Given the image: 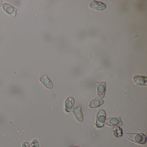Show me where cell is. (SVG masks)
<instances>
[{
	"mask_svg": "<svg viewBox=\"0 0 147 147\" xmlns=\"http://www.w3.org/2000/svg\"><path fill=\"white\" fill-rule=\"evenodd\" d=\"M125 137L130 141L139 144L146 143L147 137L142 133H129L125 134Z\"/></svg>",
	"mask_w": 147,
	"mask_h": 147,
	"instance_id": "1",
	"label": "cell"
},
{
	"mask_svg": "<svg viewBox=\"0 0 147 147\" xmlns=\"http://www.w3.org/2000/svg\"><path fill=\"white\" fill-rule=\"evenodd\" d=\"M106 115L104 109H101L99 111L97 115L96 126L98 128H100L103 127L105 122Z\"/></svg>",
	"mask_w": 147,
	"mask_h": 147,
	"instance_id": "2",
	"label": "cell"
},
{
	"mask_svg": "<svg viewBox=\"0 0 147 147\" xmlns=\"http://www.w3.org/2000/svg\"><path fill=\"white\" fill-rule=\"evenodd\" d=\"M105 123L108 126H114L117 125L122 126L123 123L121 120L120 116L117 117H109L106 120Z\"/></svg>",
	"mask_w": 147,
	"mask_h": 147,
	"instance_id": "3",
	"label": "cell"
},
{
	"mask_svg": "<svg viewBox=\"0 0 147 147\" xmlns=\"http://www.w3.org/2000/svg\"><path fill=\"white\" fill-rule=\"evenodd\" d=\"M96 84L98 95L101 98H103L105 94L106 83L105 82H96Z\"/></svg>",
	"mask_w": 147,
	"mask_h": 147,
	"instance_id": "4",
	"label": "cell"
},
{
	"mask_svg": "<svg viewBox=\"0 0 147 147\" xmlns=\"http://www.w3.org/2000/svg\"><path fill=\"white\" fill-rule=\"evenodd\" d=\"M2 7L5 12L9 14L11 17L12 18H15L16 17L18 9L14 8L11 5L7 3H4Z\"/></svg>",
	"mask_w": 147,
	"mask_h": 147,
	"instance_id": "5",
	"label": "cell"
},
{
	"mask_svg": "<svg viewBox=\"0 0 147 147\" xmlns=\"http://www.w3.org/2000/svg\"><path fill=\"white\" fill-rule=\"evenodd\" d=\"M89 7L94 10L97 11H102L106 8V5L100 1H92L89 4Z\"/></svg>",
	"mask_w": 147,
	"mask_h": 147,
	"instance_id": "6",
	"label": "cell"
},
{
	"mask_svg": "<svg viewBox=\"0 0 147 147\" xmlns=\"http://www.w3.org/2000/svg\"><path fill=\"white\" fill-rule=\"evenodd\" d=\"M134 83L138 86H147V77L146 76H135L133 77Z\"/></svg>",
	"mask_w": 147,
	"mask_h": 147,
	"instance_id": "7",
	"label": "cell"
},
{
	"mask_svg": "<svg viewBox=\"0 0 147 147\" xmlns=\"http://www.w3.org/2000/svg\"><path fill=\"white\" fill-rule=\"evenodd\" d=\"M73 113L77 121L81 123L83 121V117L81 107H76L73 110Z\"/></svg>",
	"mask_w": 147,
	"mask_h": 147,
	"instance_id": "8",
	"label": "cell"
},
{
	"mask_svg": "<svg viewBox=\"0 0 147 147\" xmlns=\"http://www.w3.org/2000/svg\"><path fill=\"white\" fill-rule=\"evenodd\" d=\"M74 104L75 100L74 98L72 97H68L65 102V108L66 111L70 112L74 105Z\"/></svg>",
	"mask_w": 147,
	"mask_h": 147,
	"instance_id": "9",
	"label": "cell"
},
{
	"mask_svg": "<svg viewBox=\"0 0 147 147\" xmlns=\"http://www.w3.org/2000/svg\"><path fill=\"white\" fill-rule=\"evenodd\" d=\"M40 80L45 87L49 89L53 88V83L47 76H44L42 77H41Z\"/></svg>",
	"mask_w": 147,
	"mask_h": 147,
	"instance_id": "10",
	"label": "cell"
},
{
	"mask_svg": "<svg viewBox=\"0 0 147 147\" xmlns=\"http://www.w3.org/2000/svg\"><path fill=\"white\" fill-rule=\"evenodd\" d=\"M104 102L103 100L100 98L98 97H97L91 101L89 104V107L91 108H96L103 105Z\"/></svg>",
	"mask_w": 147,
	"mask_h": 147,
	"instance_id": "11",
	"label": "cell"
},
{
	"mask_svg": "<svg viewBox=\"0 0 147 147\" xmlns=\"http://www.w3.org/2000/svg\"><path fill=\"white\" fill-rule=\"evenodd\" d=\"M113 131L114 132L113 135L115 137H118L122 136L123 135L122 129L119 126L113 128Z\"/></svg>",
	"mask_w": 147,
	"mask_h": 147,
	"instance_id": "12",
	"label": "cell"
},
{
	"mask_svg": "<svg viewBox=\"0 0 147 147\" xmlns=\"http://www.w3.org/2000/svg\"><path fill=\"white\" fill-rule=\"evenodd\" d=\"M31 147H39V143L37 139H34L31 143Z\"/></svg>",
	"mask_w": 147,
	"mask_h": 147,
	"instance_id": "13",
	"label": "cell"
},
{
	"mask_svg": "<svg viewBox=\"0 0 147 147\" xmlns=\"http://www.w3.org/2000/svg\"><path fill=\"white\" fill-rule=\"evenodd\" d=\"M22 147H30V144L28 142H25L23 143Z\"/></svg>",
	"mask_w": 147,
	"mask_h": 147,
	"instance_id": "14",
	"label": "cell"
},
{
	"mask_svg": "<svg viewBox=\"0 0 147 147\" xmlns=\"http://www.w3.org/2000/svg\"><path fill=\"white\" fill-rule=\"evenodd\" d=\"M2 4V0H0V7L1 6V5Z\"/></svg>",
	"mask_w": 147,
	"mask_h": 147,
	"instance_id": "15",
	"label": "cell"
},
{
	"mask_svg": "<svg viewBox=\"0 0 147 147\" xmlns=\"http://www.w3.org/2000/svg\"><path fill=\"white\" fill-rule=\"evenodd\" d=\"M78 147V146H70V147Z\"/></svg>",
	"mask_w": 147,
	"mask_h": 147,
	"instance_id": "16",
	"label": "cell"
},
{
	"mask_svg": "<svg viewBox=\"0 0 147 147\" xmlns=\"http://www.w3.org/2000/svg\"><path fill=\"white\" fill-rule=\"evenodd\" d=\"M0 84H1V83H0Z\"/></svg>",
	"mask_w": 147,
	"mask_h": 147,
	"instance_id": "17",
	"label": "cell"
}]
</instances>
